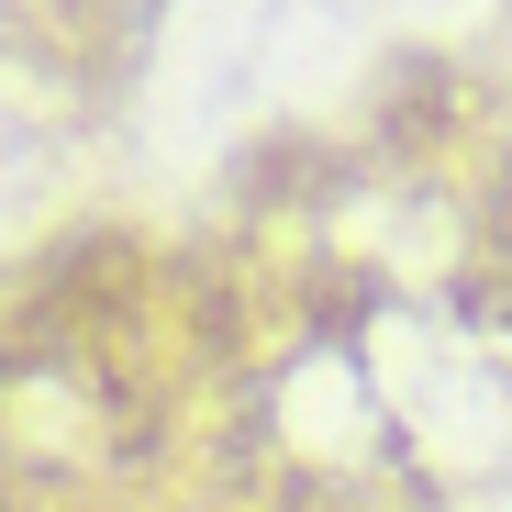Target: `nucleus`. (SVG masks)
Returning <instances> with one entry per match:
<instances>
[]
</instances>
